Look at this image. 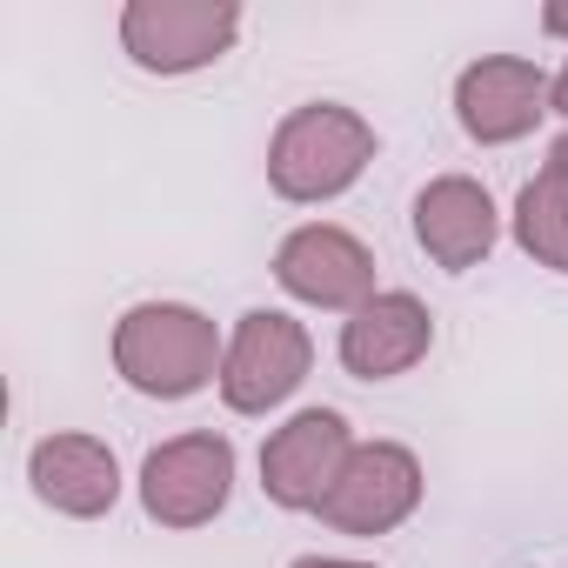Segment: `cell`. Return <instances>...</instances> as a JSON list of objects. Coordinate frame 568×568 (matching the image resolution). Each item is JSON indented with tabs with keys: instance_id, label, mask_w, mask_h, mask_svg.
Wrapping results in <instances>:
<instances>
[{
	"instance_id": "6da1fadb",
	"label": "cell",
	"mask_w": 568,
	"mask_h": 568,
	"mask_svg": "<svg viewBox=\"0 0 568 568\" xmlns=\"http://www.w3.org/2000/svg\"><path fill=\"white\" fill-rule=\"evenodd\" d=\"M221 335L201 308L181 302H141L114 322V368L148 402H187L207 382H221Z\"/></svg>"
},
{
	"instance_id": "7a4b0ae2",
	"label": "cell",
	"mask_w": 568,
	"mask_h": 568,
	"mask_svg": "<svg viewBox=\"0 0 568 568\" xmlns=\"http://www.w3.org/2000/svg\"><path fill=\"white\" fill-rule=\"evenodd\" d=\"M368 161H375V128L342 101H308L267 141V187L281 201L315 207V201L348 194L368 174Z\"/></svg>"
},
{
	"instance_id": "3957f363",
	"label": "cell",
	"mask_w": 568,
	"mask_h": 568,
	"mask_svg": "<svg viewBox=\"0 0 568 568\" xmlns=\"http://www.w3.org/2000/svg\"><path fill=\"white\" fill-rule=\"evenodd\" d=\"M241 34L234 0H128L121 8V48L141 74H194L221 61Z\"/></svg>"
},
{
	"instance_id": "277c9868",
	"label": "cell",
	"mask_w": 568,
	"mask_h": 568,
	"mask_svg": "<svg viewBox=\"0 0 568 568\" xmlns=\"http://www.w3.org/2000/svg\"><path fill=\"white\" fill-rule=\"evenodd\" d=\"M234 495V442L214 428L174 435L141 462V508L161 528H207Z\"/></svg>"
},
{
	"instance_id": "5b68a950",
	"label": "cell",
	"mask_w": 568,
	"mask_h": 568,
	"mask_svg": "<svg viewBox=\"0 0 568 568\" xmlns=\"http://www.w3.org/2000/svg\"><path fill=\"white\" fill-rule=\"evenodd\" d=\"M308 362H315V342H308V328L295 315L254 308V315H241V328L227 342L221 402L234 415H267V408H281V402L308 382Z\"/></svg>"
},
{
	"instance_id": "8992f818",
	"label": "cell",
	"mask_w": 568,
	"mask_h": 568,
	"mask_svg": "<svg viewBox=\"0 0 568 568\" xmlns=\"http://www.w3.org/2000/svg\"><path fill=\"white\" fill-rule=\"evenodd\" d=\"M355 455V435L335 408H302L295 422H281L261 448V495L274 508H295V515H315L335 488V475L348 468Z\"/></svg>"
},
{
	"instance_id": "52a82bcc",
	"label": "cell",
	"mask_w": 568,
	"mask_h": 568,
	"mask_svg": "<svg viewBox=\"0 0 568 568\" xmlns=\"http://www.w3.org/2000/svg\"><path fill=\"white\" fill-rule=\"evenodd\" d=\"M422 508V462L402 442H355L328 501L315 508L335 535H388Z\"/></svg>"
},
{
	"instance_id": "ba28073f",
	"label": "cell",
	"mask_w": 568,
	"mask_h": 568,
	"mask_svg": "<svg viewBox=\"0 0 568 568\" xmlns=\"http://www.w3.org/2000/svg\"><path fill=\"white\" fill-rule=\"evenodd\" d=\"M274 281L308 308H348L355 315V308L375 302V254L348 227L308 221L274 247Z\"/></svg>"
},
{
	"instance_id": "9c48e42d",
	"label": "cell",
	"mask_w": 568,
	"mask_h": 568,
	"mask_svg": "<svg viewBox=\"0 0 568 568\" xmlns=\"http://www.w3.org/2000/svg\"><path fill=\"white\" fill-rule=\"evenodd\" d=\"M548 74L521 54H488L475 68H462L455 81V121L468 141L481 148H508L521 134H535V121L548 114Z\"/></svg>"
},
{
	"instance_id": "30bf717a",
	"label": "cell",
	"mask_w": 568,
	"mask_h": 568,
	"mask_svg": "<svg viewBox=\"0 0 568 568\" xmlns=\"http://www.w3.org/2000/svg\"><path fill=\"white\" fill-rule=\"evenodd\" d=\"M495 234H501V214H495V201H488L481 181L442 174V181H428L415 194V241H422V254L435 267H448V274L481 267L488 247H495Z\"/></svg>"
},
{
	"instance_id": "8fae6325",
	"label": "cell",
	"mask_w": 568,
	"mask_h": 568,
	"mask_svg": "<svg viewBox=\"0 0 568 568\" xmlns=\"http://www.w3.org/2000/svg\"><path fill=\"white\" fill-rule=\"evenodd\" d=\"M428 348H435V315H428L415 295H402V288L375 295V302L355 308L348 328H342V368H348L355 382H395V375H408Z\"/></svg>"
},
{
	"instance_id": "7c38bea8",
	"label": "cell",
	"mask_w": 568,
	"mask_h": 568,
	"mask_svg": "<svg viewBox=\"0 0 568 568\" xmlns=\"http://www.w3.org/2000/svg\"><path fill=\"white\" fill-rule=\"evenodd\" d=\"M28 481H34V495L54 515H74V521H94V515H108L121 501V462L94 435H48V442H34Z\"/></svg>"
},
{
	"instance_id": "4fadbf2b",
	"label": "cell",
	"mask_w": 568,
	"mask_h": 568,
	"mask_svg": "<svg viewBox=\"0 0 568 568\" xmlns=\"http://www.w3.org/2000/svg\"><path fill=\"white\" fill-rule=\"evenodd\" d=\"M515 247L535 267L568 274V181L555 168H541L521 194H515Z\"/></svg>"
},
{
	"instance_id": "5bb4252c",
	"label": "cell",
	"mask_w": 568,
	"mask_h": 568,
	"mask_svg": "<svg viewBox=\"0 0 568 568\" xmlns=\"http://www.w3.org/2000/svg\"><path fill=\"white\" fill-rule=\"evenodd\" d=\"M541 28H548L555 41H568V0H548V8H541Z\"/></svg>"
},
{
	"instance_id": "9a60e30c",
	"label": "cell",
	"mask_w": 568,
	"mask_h": 568,
	"mask_svg": "<svg viewBox=\"0 0 568 568\" xmlns=\"http://www.w3.org/2000/svg\"><path fill=\"white\" fill-rule=\"evenodd\" d=\"M288 568H375V561H348V555H302Z\"/></svg>"
},
{
	"instance_id": "2e32d148",
	"label": "cell",
	"mask_w": 568,
	"mask_h": 568,
	"mask_svg": "<svg viewBox=\"0 0 568 568\" xmlns=\"http://www.w3.org/2000/svg\"><path fill=\"white\" fill-rule=\"evenodd\" d=\"M548 108H555V114H568V68L555 74V88H548Z\"/></svg>"
},
{
	"instance_id": "e0dca14e",
	"label": "cell",
	"mask_w": 568,
	"mask_h": 568,
	"mask_svg": "<svg viewBox=\"0 0 568 568\" xmlns=\"http://www.w3.org/2000/svg\"><path fill=\"white\" fill-rule=\"evenodd\" d=\"M548 168H555V174H561V181H568V134H561V141H555V148H548Z\"/></svg>"
}]
</instances>
